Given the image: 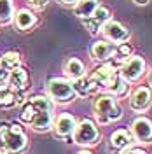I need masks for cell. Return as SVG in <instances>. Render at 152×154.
Wrapping results in <instances>:
<instances>
[{
    "label": "cell",
    "instance_id": "6da1fadb",
    "mask_svg": "<svg viewBox=\"0 0 152 154\" xmlns=\"http://www.w3.org/2000/svg\"><path fill=\"white\" fill-rule=\"evenodd\" d=\"M93 112H95V123L100 126H107L123 117V107L119 100L110 93H96L93 100Z\"/></svg>",
    "mask_w": 152,
    "mask_h": 154
},
{
    "label": "cell",
    "instance_id": "7a4b0ae2",
    "mask_svg": "<svg viewBox=\"0 0 152 154\" xmlns=\"http://www.w3.org/2000/svg\"><path fill=\"white\" fill-rule=\"evenodd\" d=\"M28 149V137L18 123H0V151L23 154Z\"/></svg>",
    "mask_w": 152,
    "mask_h": 154
},
{
    "label": "cell",
    "instance_id": "3957f363",
    "mask_svg": "<svg viewBox=\"0 0 152 154\" xmlns=\"http://www.w3.org/2000/svg\"><path fill=\"white\" fill-rule=\"evenodd\" d=\"M72 140H74V144L81 145L84 149H89L102 140V133H100V128L93 119L84 117V119L77 121V126L72 133Z\"/></svg>",
    "mask_w": 152,
    "mask_h": 154
},
{
    "label": "cell",
    "instance_id": "277c9868",
    "mask_svg": "<svg viewBox=\"0 0 152 154\" xmlns=\"http://www.w3.org/2000/svg\"><path fill=\"white\" fill-rule=\"evenodd\" d=\"M47 96L54 103H70L77 98L75 89L72 86V81H68L67 77H53L47 82Z\"/></svg>",
    "mask_w": 152,
    "mask_h": 154
},
{
    "label": "cell",
    "instance_id": "5b68a950",
    "mask_svg": "<svg viewBox=\"0 0 152 154\" xmlns=\"http://www.w3.org/2000/svg\"><path fill=\"white\" fill-rule=\"evenodd\" d=\"M117 70H119V75L123 77L126 82L131 84V82H138L145 75L147 63H145L143 56H140V54H129L121 61Z\"/></svg>",
    "mask_w": 152,
    "mask_h": 154
},
{
    "label": "cell",
    "instance_id": "8992f818",
    "mask_svg": "<svg viewBox=\"0 0 152 154\" xmlns=\"http://www.w3.org/2000/svg\"><path fill=\"white\" fill-rule=\"evenodd\" d=\"M77 126V119L70 112H63V114H58V117L53 119V133L56 138H63L67 144H74L72 140V133Z\"/></svg>",
    "mask_w": 152,
    "mask_h": 154
},
{
    "label": "cell",
    "instance_id": "52a82bcc",
    "mask_svg": "<svg viewBox=\"0 0 152 154\" xmlns=\"http://www.w3.org/2000/svg\"><path fill=\"white\" fill-rule=\"evenodd\" d=\"M117 77H119V70H117V67H115L114 63H110V61L102 63L100 67H96L95 70L89 74V79H91L98 88H103L105 91L112 86V82H114Z\"/></svg>",
    "mask_w": 152,
    "mask_h": 154
},
{
    "label": "cell",
    "instance_id": "ba28073f",
    "mask_svg": "<svg viewBox=\"0 0 152 154\" xmlns=\"http://www.w3.org/2000/svg\"><path fill=\"white\" fill-rule=\"evenodd\" d=\"M110 19H112V11L105 5H100L89 18L81 19V21L91 35H98V33H102V28L105 26V23Z\"/></svg>",
    "mask_w": 152,
    "mask_h": 154
},
{
    "label": "cell",
    "instance_id": "9c48e42d",
    "mask_svg": "<svg viewBox=\"0 0 152 154\" xmlns=\"http://www.w3.org/2000/svg\"><path fill=\"white\" fill-rule=\"evenodd\" d=\"M102 33L112 44H124V42H128L131 38V32L126 28L123 23L114 21V19H110V21L105 23V26L102 28Z\"/></svg>",
    "mask_w": 152,
    "mask_h": 154
},
{
    "label": "cell",
    "instance_id": "30bf717a",
    "mask_svg": "<svg viewBox=\"0 0 152 154\" xmlns=\"http://www.w3.org/2000/svg\"><path fill=\"white\" fill-rule=\"evenodd\" d=\"M131 135H133L135 142L140 144H152V121L145 116L135 117L131 123Z\"/></svg>",
    "mask_w": 152,
    "mask_h": 154
},
{
    "label": "cell",
    "instance_id": "8fae6325",
    "mask_svg": "<svg viewBox=\"0 0 152 154\" xmlns=\"http://www.w3.org/2000/svg\"><path fill=\"white\" fill-rule=\"evenodd\" d=\"M150 105H152V89L149 86H140L129 96V109L133 112L143 114L150 109Z\"/></svg>",
    "mask_w": 152,
    "mask_h": 154
},
{
    "label": "cell",
    "instance_id": "7c38bea8",
    "mask_svg": "<svg viewBox=\"0 0 152 154\" xmlns=\"http://www.w3.org/2000/svg\"><path fill=\"white\" fill-rule=\"evenodd\" d=\"M7 86L16 91V93H26L30 88V77L26 68H23L21 65L14 67L9 70V79H7Z\"/></svg>",
    "mask_w": 152,
    "mask_h": 154
},
{
    "label": "cell",
    "instance_id": "4fadbf2b",
    "mask_svg": "<svg viewBox=\"0 0 152 154\" xmlns=\"http://www.w3.org/2000/svg\"><path fill=\"white\" fill-rule=\"evenodd\" d=\"M89 53H91L93 60L100 61V63H105V61H108V60L117 53V44H112V42L107 40V38H98V40L93 42Z\"/></svg>",
    "mask_w": 152,
    "mask_h": 154
},
{
    "label": "cell",
    "instance_id": "5bb4252c",
    "mask_svg": "<svg viewBox=\"0 0 152 154\" xmlns=\"http://www.w3.org/2000/svg\"><path fill=\"white\" fill-rule=\"evenodd\" d=\"M53 110H37L35 109V116L30 121V128L37 133H46L53 128Z\"/></svg>",
    "mask_w": 152,
    "mask_h": 154
},
{
    "label": "cell",
    "instance_id": "9a60e30c",
    "mask_svg": "<svg viewBox=\"0 0 152 154\" xmlns=\"http://www.w3.org/2000/svg\"><path fill=\"white\" fill-rule=\"evenodd\" d=\"M14 26L19 32H30L37 25V16L32 9H19L14 12V18H12Z\"/></svg>",
    "mask_w": 152,
    "mask_h": 154
},
{
    "label": "cell",
    "instance_id": "2e32d148",
    "mask_svg": "<svg viewBox=\"0 0 152 154\" xmlns=\"http://www.w3.org/2000/svg\"><path fill=\"white\" fill-rule=\"evenodd\" d=\"M25 102H26L25 93H16L7 84L0 86V107L2 109H11L14 105H23Z\"/></svg>",
    "mask_w": 152,
    "mask_h": 154
},
{
    "label": "cell",
    "instance_id": "e0dca14e",
    "mask_svg": "<svg viewBox=\"0 0 152 154\" xmlns=\"http://www.w3.org/2000/svg\"><path fill=\"white\" fill-rule=\"evenodd\" d=\"M135 144V138L129 130L126 128H121V130H115L114 133L110 135V147L115 149V151H124L128 147H131Z\"/></svg>",
    "mask_w": 152,
    "mask_h": 154
},
{
    "label": "cell",
    "instance_id": "ac0fdd59",
    "mask_svg": "<svg viewBox=\"0 0 152 154\" xmlns=\"http://www.w3.org/2000/svg\"><path fill=\"white\" fill-rule=\"evenodd\" d=\"M63 72L68 81H77L81 77H86V65L79 58H68L63 65Z\"/></svg>",
    "mask_w": 152,
    "mask_h": 154
},
{
    "label": "cell",
    "instance_id": "d6986e66",
    "mask_svg": "<svg viewBox=\"0 0 152 154\" xmlns=\"http://www.w3.org/2000/svg\"><path fill=\"white\" fill-rule=\"evenodd\" d=\"M72 86L75 89V95L81 96V98L95 96L96 93H100V88L96 86L89 77H81V79H77V81H72Z\"/></svg>",
    "mask_w": 152,
    "mask_h": 154
},
{
    "label": "cell",
    "instance_id": "ffe728a7",
    "mask_svg": "<svg viewBox=\"0 0 152 154\" xmlns=\"http://www.w3.org/2000/svg\"><path fill=\"white\" fill-rule=\"evenodd\" d=\"M100 5H102V0H79L74 5V14L79 19H86L89 18Z\"/></svg>",
    "mask_w": 152,
    "mask_h": 154
},
{
    "label": "cell",
    "instance_id": "44dd1931",
    "mask_svg": "<svg viewBox=\"0 0 152 154\" xmlns=\"http://www.w3.org/2000/svg\"><path fill=\"white\" fill-rule=\"evenodd\" d=\"M107 93L114 95L117 100H124V98L129 96V82H126L123 77L119 75L114 82H112V86L107 89Z\"/></svg>",
    "mask_w": 152,
    "mask_h": 154
},
{
    "label": "cell",
    "instance_id": "7402d4cb",
    "mask_svg": "<svg viewBox=\"0 0 152 154\" xmlns=\"http://www.w3.org/2000/svg\"><path fill=\"white\" fill-rule=\"evenodd\" d=\"M14 0H0V25H9L14 18Z\"/></svg>",
    "mask_w": 152,
    "mask_h": 154
},
{
    "label": "cell",
    "instance_id": "603a6c76",
    "mask_svg": "<svg viewBox=\"0 0 152 154\" xmlns=\"http://www.w3.org/2000/svg\"><path fill=\"white\" fill-rule=\"evenodd\" d=\"M32 105L35 107L37 110H54V102L49 98L47 95H35V96H30L26 98Z\"/></svg>",
    "mask_w": 152,
    "mask_h": 154
},
{
    "label": "cell",
    "instance_id": "cb8c5ba5",
    "mask_svg": "<svg viewBox=\"0 0 152 154\" xmlns=\"http://www.w3.org/2000/svg\"><path fill=\"white\" fill-rule=\"evenodd\" d=\"M21 63V54L18 51H7L2 56V67H5L7 70H12L14 67H18Z\"/></svg>",
    "mask_w": 152,
    "mask_h": 154
},
{
    "label": "cell",
    "instance_id": "d4e9b609",
    "mask_svg": "<svg viewBox=\"0 0 152 154\" xmlns=\"http://www.w3.org/2000/svg\"><path fill=\"white\" fill-rule=\"evenodd\" d=\"M35 116V107L30 103L28 100L23 103V109H21V114H19V119L25 123V125H30V121H32V117Z\"/></svg>",
    "mask_w": 152,
    "mask_h": 154
},
{
    "label": "cell",
    "instance_id": "484cf974",
    "mask_svg": "<svg viewBox=\"0 0 152 154\" xmlns=\"http://www.w3.org/2000/svg\"><path fill=\"white\" fill-rule=\"evenodd\" d=\"M49 2L51 0H26V4H28L32 9H44Z\"/></svg>",
    "mask_w": 152,
    "mask_h": 154
},
{
    "label": "cell",
    "instance_id": "4316f807",
    "mask_svg": "<svg viewBox=\"0 0 152 154\" xmlns=\"http://www.w3.org/2000/svg\"><path fill=\"white\" fill-rule=\"evenodd\" d=\"M115 54H121L123 58L129 56V54H131V46L126 44V42H124V44H119V48H117V53H115Z\"/></svg>",
    "mask_w": 152,
    "mask_h": 154
},
{
    "label": "cell",
    "instance_id": "83f0119b",
    "mask_svg": "<svg viewBox=\"0 0 152 154\" xmlns=\"http://www.w3.org/2000/svg\"><path fill=\"white\" fill-rule=\"evenodd\" d=\"M121 154H149L145 149H142V147H128V149H124V151H121Z\"/></svg>",
    "mask_w": 152,
    "mask_h": 154
},
{
    "label": "cell",
    "instance_id": "f1b7e54d",
    "mask_svg": "<svg viewBox=\"0 0 152 154\" xmlns=\"http://www.w3.org/2000/svg\"><path fill=\"white\" fill-rule=\"evenodd\" d=\"M7 79H9V70L0 65V86L2 84H7Z\"/></svg>",
    "mask_w": 152,
    "mask_h": 154
},
{
    "label": "cell",
    "instance_id": "f546056e",
    "mask_svg": "<svg viewBox=\"0 0 152 154\" xmlns=\"http://www.w3.org/2000/svg\"><path fill=\"white\" fill-rule=\"evenodd\" d=\"M58 2H59V4H63V5H75L79 0H58Z\"/></svg>",
    "mask_w": 152,
    "mask_h": 154
},
{
    "label": "cell",
    "instance_id": "4dcf8cb0",
    "mask_svg": "<svg viewBox=\"0 0 152 154\" xmlns=\"http://www.w3.org/2000/svg\"><path fill=\"white\" fill-rule=\"evenodd\" d=\"M133 2L136 5H147V4H149V0H133Z\"/></svg>",
    "mask_w": 152,
    "mask_h": 154
},
{
    "label": "cell",
    "instance_id": "1f68e13d",
    "mask_svg": "<svg viewBox=\"0 0 152 154\" xmlns=\"http://www.w3.org/2000/svg\"><path fill=\"white\" fill-rule=\"evenodd\" d=\"M77 154H93V152H91L89 149H84V147H82V149H81V151H79Z\"/></svg>",
    "mask_w": 152,
    "mask_h": 154
},
{
    "label": "cell",
    "instance_id": "d6a6232c",
    "mask_svg": "<svg viewBox=\"0 0 152 154\" xmlns=\"http://www.w3.org/2000/svg\"><path fill=\"white\" fill-rule=\"evenodd\" d=\"M150 86H152V75H150ZM150 89H152V88H150Z\"/></svg>",
    "mask_w": 152,
    "mask_h": 154
},
{
    "label": "cell",
    "instance_id": "836d02e7",
    "mask_svg": "<svg viewBox=\"0 0 152 154\" xmlns=\"http://www.w3.org/2000/svg\"><path fill=\"white\" fill-rule=\"evenodd\" d=\"M0 65H2V56H0Z\"/></svg>",
    "mask_w": 152,
    "mask_h": 154
},
{
    "label": "cell",
    "instance_id": "e575fe53",
    "mask_svg": "<svg viewBox=\"0 0 152 154\" xmlns=\"http://www.w3.org/2000/svg\"><path fill=\"white\" fill-rule=\"evenodd\" d=\"M0 154H5V152H4V151H0Z\"/></svg>",
    "mask_w": 152,
    "mask_h": 154
}]
</instances>
